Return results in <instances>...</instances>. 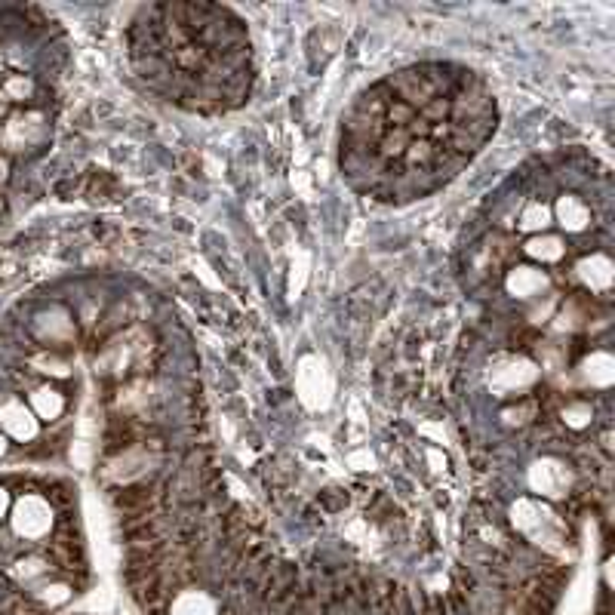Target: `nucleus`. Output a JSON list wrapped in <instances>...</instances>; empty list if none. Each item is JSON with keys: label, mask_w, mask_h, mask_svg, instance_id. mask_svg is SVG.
<instances>
[{"label": "nucleus", "mask_w": 615, "mask_h": 615, "mask_svg": "<svg viewBox=\"0 0 615 615\" xmlns=\"http://www.w3.org/2000/svg\"><path fill=\"white\" fill-rule=\"evenodd\" d=\"M7 449H10V440H7V434H4V431H0V459L7 456Z\"/></svg>", "instance_id": "nucleus-23"}, {"label": "nucleus", "mask_w": 615, "mask_h": 615, "mask_svg": "<svg viewBox=\"0 0 615 615\" xmlns=\"http://www.w3.org/2000/svg\"><path fill=\"white\" fill-rule=\"evenodd\" d=\"M56 514L50 499L37 496V492H22L10 508V526L22 542H40L53 532Z\"/></svg>", "instance_id": "nucleus-1"}, {"label": "nucleus", "mask_w": 615, "mask_h": 615, "mask_svg": "<svg viewBox=\"0 0 615 615\" xmlns=\"http://www.w3.org/2000/svg\"><path fill=\"white\" fill-rule=\"evenodd\" d=\"M588 419H591V409L585 403H572V406L563 409V422L572 425V428H585Z\"/></svg>", "instance_id": "nucleus-20"}, {"label": "nucleus", "mask_w": 615, "mask_h": 615, "mask_svg": "<svg viewBox=\"0 0 615 615\" xmlns=\"http://www.w3.org/2000/svg\"><path fill=\"white\" fill-rule=\"evenodd\" d=\"M0 74H4V59H0ZM0 80H4V77H0Z\"/></svg>", "instance_id": "nucleus-25"}, {"label": "nucleus", "mask_w": 615, "mask_h": 615, "mask_svg": "<svg viewBox=\"0 0 615 615\" xmlns=\"http://www.w3.org/2000/svg\"><path fill=\"white\" fill-rule=\"evenodd\" d=\"M71 594H74V588L65 585V582H40V585L34 588V597L44 603V606H62V603L71 600Z\"/></svg>", "instance_id": "nucleus-17"}, {"label": "nucleus", "mask_w": 615, "mask_h": 615, "mask_svg": "<svg viewBox=\"0 0 615 615\" xmlns=\"http://www.w3.org/2000/svg\"><path fill=\"white\" fill-rule=\"evenodd\" d=\"M10 508H13V499H10V489L0 486V520L10 517Z\"/></svg>", "instance_id": "nucleus-21"}, {"label": "nucleus", "mask_w": 615, "mask_h": 615, "mask_svg": "<svg viewBox=\"0 0 615 615\" xmlns=\"http://www.w3.org/2000/svg\"><path fill=\"white\" fill-rule=\"evenodd\" d=\"M523 253L536 262V265H557L563 256H566V240L560 237V234H551V231H545V234H532V237H526V243H523Z\"/></svg>", "instance_id": "nucleus-11"}, {"label": "nucleus", "mask_w": 615, "mask_h": 615, "mask_svg": "<svg viewBox=\"0 0 615 615\" xmlns=\"http://www.w3.org/2000/svg\"><path fill=\"white\" fill-rule=\"evenodd\" d=\"M0 96L13 105H28L37 96V80L31 74H22V71L7 74L4 80H0Z\"/></svg>", "instance_id": "nucleus-13"}, {"label": "nucleus", "mask_w": 615, "mask_h": 615, "mask_svg": "<svg viewBox=\"0 0 615 615\" xmlns=\"http://www.w3.org/2000/svg\"><path fill=\"white\" fill-rule=\"evenodd\" d=\"M330 391H333V379L326 363L320 357H305L299 366V397L311 409H320L330 403Z\"/></svg>", "instance_id": "nucleus-5"}, {"label": "nucleus", "mask_w": 615, "mask_h": 615, "mask_svg": "<svg viewBox=\"0 0 615 615\" xmlns=\"http://www.w3.org/2000/svg\"><path fill=\"white\" fill-rule=\"evenodd\" d=\"M173 615H216V609L203 594H182L173 606Z\"/></svg>", "instance_id": "nucleus-18"}, {"label": "nucleus", "mask_w": 615, "mask_h": 615, "mask_svg": "<svg viewBox=\"0 0 615 615\" xmlns=\"http://www.w3.org/2000/svg\"><path fill=\"white\" fill-rule=\"evenodd\" d=\"M582 376L591 388H609L615 379V363L606 351H594L585 363H582Z\"/></svg>", "instance_id": "nucleus-15"}, {"label": "nucleus", "mask_w": 615, "mask_h": 615, "mask_svg": "<svg viewBox=\"0 0 615 615\" xmlns=\"http://www.w3.org/2000/svg\"><path fill=\"white\" fill-rule=\"evenodd\" d=\"M50 136V120L40 111H16L7 117L4 130H0V142L13 154L37 151Z\"/></svg>", "instance_id": "nucleus-2"}, {"label": "nucleus", "mask_w": 615, "mask_h": 615, "mask_svg": "<svg viewBox=\"0 0 615 615\" xmlns=\"http://www.w3.org/2000/svg\"><path fill=\"white\" fill-rule=\"evenodd\" d=\"M576 271H579V280L588 286L591 293H609V286H612V262H609V256H603V253H594V256H585L579 265H576Z\"/></svg>", "instance_id": "nucleus-12"}, {"label": "nucleus", "mask_w": 615, "mask_h": 615, "mask_svg": "<svg viewBox=\"0 0 615 615\" xmlns=\"http://www.w3.org/2000/svg\"><path fill=\"white\" fill-rule=\"evenodd\" d=\"M31 336H34L40 345H44V348L56 351V348L68 345V342L77 336V330H74L71 314H68L65 308L53 305V308L40 311V314L31 320Z\"/></svg>", "instance_id": "nucleus-4"}, {"label": "nucleus", "mask_w": 615, "mask_h": 615, "mask_svg": "<svg viewBox=\"0 0 615 615\" xmlns=\"http://www.w3.org/2000/svg\"><path fill=\"white\" fill-rule=\"evenodd\" d=\"M50 569H53V563H50L47 557L28 554V557L16 560L13 576H16L19 582H25V585H34V582H44V579L50 576Z\"/></svg>", "instance_id": "nucleus-16"}, {"label": "nucleus", "mask_w": 615, "mask_h": 615, "mask_svg": "<svg viewBox=\"0 0 615 615\" xmlns=\"http://www.w3.org/2000/svg\"><path fill=\"white\" fill-rule=\"evenodd\" d=\"M536 379H539V366L529 363L526 357H505L489 369V388L499 397L526 391L529 385H536Z\"/></svg>", "instance_id": "nucleus-3"}, {"label": "nucleus", "mask_w": 615, "mask_h": 615, "mask_svg": "<svg viewBox=\"0 0 615 615\" xmlns=\"http://www.w3.org/2000/svg\"><path fill=\"white\" fill-rule=\"evenodd\" d=\"M28 406H31V413L37 416V422H59L65 416V394L59 388H53L50 382L44 385H37L31 394H28Z\"/></svg>", "instance_id": "nucleus-10"}, {"label": "nucleus", "mask_w": 615, "mask_h": 615, "mask_svg": "<svg viewBox=\"0 0 615 615\" xmlns=\"http://www.w3.org/2000/svg\"><path fill=\"white\" fill-rule=\"evenodd\" d=\"M10 182V160L0 157V188H4Z\"/></svg>", "instance_id": "nucleus-22"}, {"label": "nucleus", "mask_w": 615, "mask_h": 615, "mask_svg": "<svg viewBox=\"0 0 615 615\" xmlns=\"http://www.w3.org/2000/svg\"><path fill=\"white\" fill-rule=\"evenodd\" d=\"M37 366H40V373L50 376V379H65V376H71V363L62 360L59 354H44V357H37Z\"/></svg>", "instance_id": "nucleus-19"}, {"label": "nucleus", "mask_w": 615, "mask_h": 615, "mask_svg": "<svg viewBox=\"0 0 615 615\" xmlns=\"http://www.w3.org/2000/svg\"><path fill=\"white\" fill-rule=\"evenodd\" d=\"M554 225V216H551V207L545 200H532V203H526L523 207V213H520V219H517V228L523 231V234H545L548 228Z\"/></svg>", "instance_id": "nucleus-14"}, {"label": "nucleus", "mask_w": 615, "mask_h": 615, "mask_svg": "<svg viewBox=\"0 0 615 615\" xmlns=\"http://www.w3.org/2000/svg\"><path fill=\"white\" fill-rule=\"evenodd\" d=\"M0 120H7V99L0 96Z\"/></svg>", "instance_id": "nucleus-24"}, {"label": "nucleus", "mask_w": 615, "mask_h": 615, "mask_svg": "<svg viewBox=\"0 0 615 615\" xmlns=\"http://www.w3.org/2000/svg\"><path fill=\"white\" fill-rule=\"evenodd\" d=\"M548 271H542L539 265H514L505 274V290L514 299H536L548 290Z\"/></svg>", "instance_id": "nucleus-8"}, {"label": "nucleus", "mask_w": 615, "mask_h": 615, "mask_svg": "<svg viewBox=\"0 0 615 615\" xmlns=\"http://www.w3.org/2000/svg\"><path fill=\"white\" fill-rule=\"evenodd\" d=\"M0 431L7 434V440H16V443H31L40 431V422L37 416L31 413V406L19 397L7 400L0 406Z\"/></svg>", "instance_id": "nucleus-6"}, {"label": "nucleus", "mask_w": 615, "mask_h": 615, "mask_svg": "<svg viewBox=\"0 0 615 615\" xmlns=\"http://www.w3.org/2000/svg\"><path fill=\"white\" fill-rule=\"evenodd\" d=\"M529 486L532 492H539V496H548V499H557L569 489V468L557 459H539L532 462L529 468Z\"/></svg>", "instance_id": "nucleus-7"}, {"label": "nucleus", "mask_w": 615, "mask_h": 615, "mask_svg": "<svg viewBox=\"0 0 615 615\" xmlns=\"http://www.w3.org/2000/svg\"><path fill=\"white\" fill-rule=\"evenodd\" d=\"M551 216L566 234H582L591 228V210L579 194H560Z\"/></svg>", "instance_id": "nucleus-9"}]
</instances>
